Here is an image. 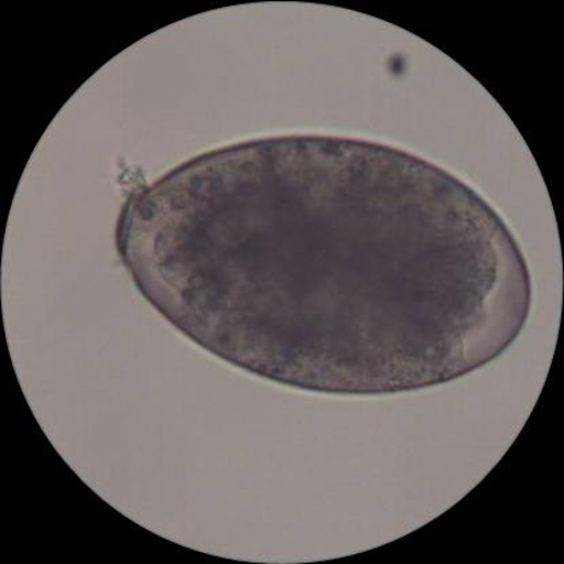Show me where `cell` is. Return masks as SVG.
<instances>
[{"label": "cell", "mask_w": 564, "mask_h": 564, "mask_svg": "<svg viewBox=\"0 0 564 564\" xmlns=\"http://www.w3.org/2000/svg\"><path fill=\"white\" fill-rule=\"evenodd\" d=\"M116 249L187 339L301 391L387 397L502 357L531 316V271L460 178L362 139H256L127 197Z\"/></svg>", "instance_id": "cell-1"}]
</instances>
